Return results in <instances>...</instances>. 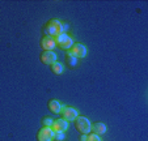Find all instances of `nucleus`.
Instances as JSON below:
<instances>
[{"label": "nucleus", "instance_id": "obj_1", "mask_svg": "<svg viewBox=\"0 0 148 141\" xmlns=\"http://www.w3.org/2000/svg\"><path fill=\"white\" fill-rule=\"evenodd\" d=\"M46 33L49 37H58L60 34L64 33V29H63V24H62L59 20H51L50 22L46 26Z\"/></svg>", "mask_w": 148, "mask_h": 141}, {"label": "nucleus", "instance_id": "obj_2", "mask_svg": "<svg viewBox=\"0 0 148 141\" xmlns=\"http://www.w3.org/2000/svg\"><path fill=\"white\" fill-rule=\"evenodd\" d=\"M54 39H55V44L59 47V48H62V50H67L68 51L71 47H72V44H73L72 38H71L68 34H66V33L55 37Z\"/></svg>", "mask_w": 148, "mask_h": 141}, {"label": "nucleus", "instance_id": "obj_3", "mask_svg": "<svg viewBox=\"0 0 148 141\" xmlns=\"http://www.w3.org/2000/svg\"><path fill=\"white\" fill-rule=\"evenodd\" d=\"M75 125L81 135H87V133L90 131V122L87 119V118H84V116H77V118H76Z\"/></svg>", "mask_w": 148, "mask_h": 141}, {"label": "nucleus", "instance_id": "obj_4", "mask_svg": "<svg viewBox=\"0 0 148 141\" xmlns=\"http://www.w3.org/2000/svg\"><path fill=\"white\" fill-rule=\"evenodd\" d=\"M68 55L73 56V58H76V59L85 58V55H87V47L81 43H75V44H72V47L68 50Z\"/></svg>", "mask_w": 148, "mask_h": 141}, {"label": "nucleus", "instance_id": "obj_5", "mask_svg": "<svg viewBox=\"0 0 148 141\" xmlns=\"http://www.w3.org/2000/svg\"><path fill=\"white\" fill-rule=\"evenodd\" d=\"M38 141H53L54 138V132L50 127H43L39 129L38 135H37Z\"/></svg>", "mask_w": 148, "mask_h": 141}, {"label": "nucleus", "instance_id": "obj_6", "mask_svg": "<svg viewBox=\"0 0 148 141\" xmlns=\"http://www.w3.org/2000/svg\"><path fill=\"white\" fill-rule=\"evenodd\" d=\"M50 128L53 129L54 133H58V132L64 133V131H67V128H68V122L64 119H56L53 122V125Z\"/></svg>", "mask_w": 148, "mask_h": 141}, {"label": "nucleus", "instance_id": "obj_7", "mask_svg": "<svg viewBox=\"0 0 148 141\" xmlns=\"http://www.w3.org/2000/svg\"><path fill=\"white\" fill-rule=\"evenodd\" d=\"M62 114H63V119L67 120V122H72V120H75L76 118L79 116L77 114V110L73 107H63V110H62Z\"/></svg>", "mask_w": 148, "mask_h": 141}, {"label": "nucleus", "instance_id": "obj_8", "mask_svg": "<svg viewBox=\"0 0 148 141\" xmlns=\"http://www.w3.org/2000/svg\"><path fill=\"white\" fill-rule=\"evenodd\" d=\"M41 61L51 65V64H54L56 61V54L54 51H43L41 55Z\"/></svg>", "mask_w": 148, "mask_h": 141}, {"label": "nucleus", "instance_id": "obj_9", "mask_svg": "<svg viewBox=\"0 0 148 141\" xmlns=\"http://www.w3.org/2000/svg\"><path fill=\"white\" fill-rule=\"evenodd\" d=\"M41 47L43 48L45 51H53L54 48L56 47L55 44V39H54V37H45V38L41 41Z\"/></svg>", "mask_w": 148, "mask_h": 141}, {"label": "nucleus", "instance_id": "obj_10", "mask_svg": "<svg viewBox=\"0 0 148 141\" xmlns=\"http://www.w3.org/2000/svg\"><path fill=\"white\" fill-rule=\"evenodd\" d=\"M90 131H92L95 135H102L108 131L106 125L103 124V123H95V124H90Z\"/></svg>", "mask_w": 148, "mask_h": 141}, {"label": "nucleus", "instance_id": "obj_11", "mask_svg": "<svg viewBox=\"0 0 148 141\" xmlns=\"http://www.w3.org/2000/svg\"><path fill=\"white\" fill-rule=\"evenodd\" d=\"M63 107H64V106H62L56 99H51L50 102H49V108H50V111H51V112H54V114L62 112Z\"/></svg>", "mask_w": 148, "mask_h": 141}, {"label": "nucleus", "instance_id": "obj_12", "mask_svg": "<svg viewBox=\"0 0 148 141\" xmlns=\"http://www.w3.org/2000/svg\"><path fill=\"white\" fill-rule=\"evenodd\" d=\"M63 64L62 63H58V61H55L54 64H51V71H53L55 75H60L62 72H63Z\"/></svg>", "mask_w": 148, "mask_h": 141}, {"label": "nucleus", "instance_id": "obj_13", "mask_svg": "<svg viewBox=\"0 0 148 141\" xmlns=\"http://www.w3.org/2000/svg\"><path fill=\"white\" fill-rule=\"evenodd\" d=\"M54 138H55L56 141H63L66 138V136L63 132H58V133H54Z\"/></svg>", "mask_w": 148, "mask_h": 141}, {"label": "nucleus", "instance_id": "obj_14", "mask_svg": "<svg viewBox=\"0 0 148 141\" xmlns=\"http://www.w3.org/2000/svg\"><path fill=\"white\" fill-rule=\"evenodd\" d=\"M87 141H101V138H100V136H98V135H95V133H90V135L88 136Z\"/></svg>", "mask_w": 148, "mask_h": 141}, {"label": "nucleus", "instance_id": "obj_15", "mask_svg": "<svg viewBox=\"0 0 148 141\" xmlns=\"http://www.w3.org/2000/svg\"><path fill=\"white\" fill-rule=\"evenodd\" d=\"M53 122L54 120L51 119V118H45V119H43V127H51Z\"/></svg>", "mask_w": 148, "mask_h": 141}, {"label": "nucleus", "instance_id": "obj_16", "mask_svg": "<svg viewBox=\"0 0 148 141\" xmlns=\"http://www.w3.org/2000/svg\"><path fill=\"white\" fill-rule=\"evenodd\" d=\"M68 63H70V65H76V63H77V60H76V58H73V56L68 55Z\"/></svg>", "mask_w": 148, "mask_h": 141}, {"label": "nucleus", "instance_id": "obj_17", "mask_svg": "<svg viewBox=\"0 0 148 141\" xmlns=\"http://www.w3.org/2000/svg\"><path fill=\"white\" fill-rule=\"evenodd\" d=\"M87 138H88L87 135H81V141H87Z\"/></svg>", "mask_w": 148, "mask_h": 141}]
</instances>
